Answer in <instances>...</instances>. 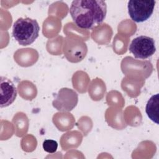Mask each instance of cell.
<instances>
[{
    "instance_id": "cell-2",
    "label": "cell",
    "mask_w": 159,
    "mask_h": 159,
    "mask_svg": "<svg viewBox=\"0 0 159 159\" xmlns=\"http://www.w3.org/2000/svg\"><path fill=\"white\" fill-rule=\"evenodd\" d=\"M40 27L37 21L29 17L19 18L13 24L12 35L21 45L32 44L39 37Z\"/></svg>"
},
{
    "instance_id": "cell-4",
    "label": "cell",
    "mask_w": 159,
    "mask_h": 159,
    "mask_svg": "<svg viewBox=\"0 0 159 159\" xmlns=\"http://www.w3.org/2000/svg\"><path fill=\"white\" fill-rule=\"evenodd\" d=\"M129 51L136 58H147L156 52L155 41L148 36L137 37L132 40L129 46Z\"/></svg>"
},
{
    "instance_id": "cell-3",
    "label": "cell",
    "mask_w": 159,
    "mask_h": 159,
    "mask_svg": "<svg viewBox=\"0 0 159 159\" xmlns=\"http://www.w3.org/2000/svg\"><path fill=\"white\" fill-rule=\"evenodd\" d=\"M155 1H129L128 12L130 18L136 22H143L152 15Z\"/></svg>"
},
{
    "instance_id": "cell-5",
    "label": "cell",
    "mask_w": 159,
    "mask_h": 159,
    "mask_svg": "<svg viewBox=\"0 0 159 159\" xmlns=\"http://www.w3.org/2000/svg\"><path fill=\"white\" fill-rule=\"evenodd\" d=\"M0 86V106L6 107L15 101L17 96V89L12 81L4 76H1Z\"/></svg>"
},
{
    "instance_id": "cell-1",
    "label": "cell",
    "mask_w": 159,
    "mask_h": 159,
    "mask_svg": "<svg viewBox=\"0 0 159 159\" xmlns=\"http://www.w3.org/2000/svg\"><path fill=\"white\" fill-rule=\"evenodd\" d=\"M70 13L78 27L90 29L103 22L107 13V5L104 1L101 0L73 1Z\"/></svg>"
},
{
    "instance_id": "cell-6",
    "label": "cell",
    "mask_w": 159,
    "mask_h": 159,
    "mask_svg": "<svg viewBox=\"0 0 159 159\" xmlns=\"http://www.w3.org/2000/svg\"><path fill=\"white\" fill-rule=\"evenodd\" d=\"M158 104H159V95L156 94L153 95L148 101L145 111L148 117L153 122L158 124Z\"/></svg>"
},
{
    "instance_id": "cell-7",
    "label": "cell",
    "mask_w": 159,
    "mask_h": 159,
    "mask_svg": "<svg viewBox=\"0 0 159 159\" xmlns=\"http://www.w3.org/2000/svg\"><path fill=\"white\" fill-rule=\"evenodd\" d=\"M43 150L50 153H55L58 148V143L53 140L47 139L43 141Z\"/></svg>"
}]
</instances>
